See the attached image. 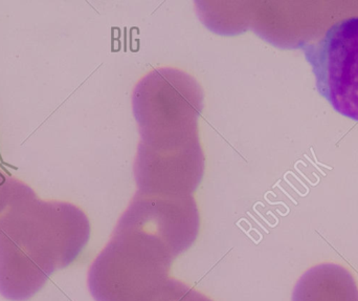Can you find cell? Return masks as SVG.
I'll return each mask as SVG.
<instances>
[{
    "mask_svg": "<svg viewBox=\"0 0 358 301\" xmlns=\"http://www.w3.org/2000/svg\"><path fill=\"white\" fill-rule=\"evenodd\" d=\"M300 48L319 94L338 113L358 122V17L334 23L319 41Z\"/></svg>",
    "mask_w": 358,
    "mask_h": 301,
    "instance_id": "obj_1",
    "label": "cell"
}]
</instances>
